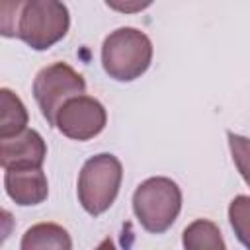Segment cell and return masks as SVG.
<instances>
[{"mask_svg": "<svg viewBox=\"0 0 250 250\" xmlns=\"http://www.w3.org/2000/svg\"><path fill=\"white\" fill-rule=\"evenodd\" d=\"M152 62V41L137 27H119L111 31L102 45V66L117 82L141 78Z\"/></svg>", "mask_w": 250, "mask_h": 250, "instance_id": "6da1fadb", "label": "cell"}, {"mask_svg": "<svg viewBox=\"0 0 250 250\" xmlns=\"http://www.w3.org/2000/svg\"><path fill=\"white\" fill-rule=\"evenodd\" d=\"M180 211L182 189L170 178H148L141 182L133 193V213L146 232H166L176 223Z\"/></svg>", "mask_w": 250, "mask_h": 250, "instance_id": "7a4b0ae2", "label": "cell"}, {"mask_svg": "<svg viewBox=\"0 0 250 250\" xmlns=\"http://www.w3.org/2000/svg\"><path fill=\"white\" fill-rule=\"evenodd\" d=\"M121 180H123V166L117 156L109 152H102L88 158L78 174V188H76L82 209L92 217L105 213L113 205L119 193Z\"/></svg>", "mask_w": 250, "mask_h": 250, "instance_id": "3957f363", "label": "cell"}, {"mask_svg": "<svg viewBox=\"0 0 250 250\" xmlns=\"http://www.w3.org/2000/svg\"><path fill=\"white\" fill-rule=\"evenodd\" d=\"M70 27V14L62 0H27L18 39L33 51H47L59 43Z\"/></svg>", "mask_w": 250, "mask_h": 250, "instance_id": "277c9868", "label": "cell"}, {"mask_svg": "<svg viewBox=\"0 0 250 250\" xmlns=\"http://www.w3.org/2000/svg\"><path fill=\"white\" fill-rule=\"evenodd\" d=\"M86 92V80L66 62H53L41 68L33 80V98L41 115L55 127L59 109L74 96Z\"/></svg>", "mask_w": 250, "mask_h": 250, "instance_id": "5b68a950", "label": "cell"}, {"mask_svg": "<svg viewBox=\"0 0 250 250\" xmlns=\"http://www.w3.org/2000/svg\"><path fill=\"white\" fill-rule=\"evenodd\" d=\"M107 123V113L102 102L80 94L70 98L57 113L55 127L72 141H90L98 137Z\"/></svg>", "mask_w": 250, "mask_h": 250, "instance_id": "8992f818", "label": "cell"}, {"mask_svg": "<svg viewBox=\"0 0 250 250\" xmlns=\"http://www.w3.org/2000/svg\"><path fill=\"white\" fill-rule=\"evenodd\" d=\"M47 156V145L35 129H25L14 137L0 139L2 168H41Z\"/></svg>", "mask_w": 250, "mask_h": 250, "instance_id": "52a82bcc", "label": "cell"}, {"mask_svg": "<svg viewBox=\"0 0 250 250\" xmlns=\"http://www.w3.org/2000/svg\"><path fill=\"white\" fill-rule=\"evenodd\" d=\"M4 189L16 205L29 207L47 199L49 182L41 168H6Z\"/></svg>", "mask_w": 250, "mask_h": 250, "instance_id": "ba28073f", "label": "cell"}, {"mask_svg": "<svg viewBox=\"0 0 250 250\" xmlns=\"http://www.w3.org/2000/svg\"><path fill=\"white\" fill-rule=\"evenodd\" d=\"M21 250H70L72 248V240L70 234L66 232V229H62L57 223H37L31 229L25 230L21 242H20Z\"/></svg>", "mask_w": 250, "mask_h": 250, "instance_id": "9c48e42d", "label": "cell"}, {"mask_svg": "<svg viewBox=\"0 0 250 250\" xmlns=\"http://www.w3.org/2000/svg\"><path fill=\"white\" fill-rule=\"evenodd\" d=\"M0 139L14 137L27 129V109L10 88L0 90Z\"/></svg>", "mask_w": 250, "mask_h": 250, "instance_id": "30bf717a", "label": "cell"}, {"mask_svg": "<svg viewBox=\"0 0 250 250\" xmlns=\"http://www.w3.org/2000/svg\"><path fill=\"white\" fill-rule=\"evenodd\" d=\"M182 244L188 250H225V240L221 236L219 227L213 221L207 219H197L191 225H188L184 229V236H182Z\"/></svg>", "mask_w": 250, "mask_h": 250, "instance_id": "8fae6325", "label": "cell"}, {"mask_svg": "<svg viewBox=\"0 0 250 250\" xmlns=\"http://www.w3.org/2000/svg\"><path fill=\"white\" fill-rule=\"evenodd\" d=\"M229 221L238 242L250 248V195H236L230 201Z\"/></svg>", "mask_w": 250, "mask_h": 250, "instance_id": "7c38bea8", "label": "cell"}, {"mask_svg": "<svg viewBox=\"0 0 250 250\" xmlns=\"http://www.w3.org/2000/svg\"><path fill=\"white\" fill-rule=\"evenodd\" d=\"M227 139H229L232 162H234L238 174L242 176V180L246 182V186L250 188V139L236 135L232 131H227Z\"/></svg>", "mask_w": 250, "mask_h": 250, "instance_id": "4fadbf2b", "label": "cell"}, {"mask_svg": "<svg viewBox=\"0 0 250 250\" xmlns=\"http://www.w3.org/2000/svg\"><path fill=\"white\" fill-rule=\"evenodd\" d=\"M25 4L27 0H0V33L4 37H18Z\"/></svg>", "mask_w": 250, "mask_h": 250, "instance_id": "5bb4252c", "label": "cell"}, {"mask_svg": "<svg viewBox=\"0 0 250 250\" xmlns=\"http://www.w3.org/2000/svg\"><path fill=\"white\" fill-rule=\"evenodd\" d=\"M154 0H105V4L119 14H139L146 10Z\"/></svg>", "mask_w": 250, "mask_h": 250, "instance_id": "9a60e30c", "label": "cell"}]
</instances>
